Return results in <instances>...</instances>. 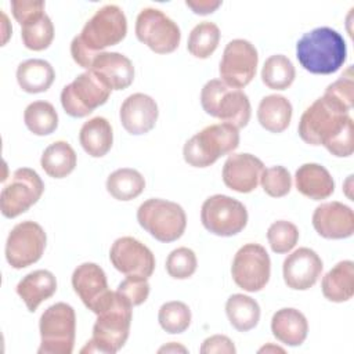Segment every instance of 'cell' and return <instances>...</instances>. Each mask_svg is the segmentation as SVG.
I'll use <instances>...</instances> for the list:
<instances>
[{"instance_id":"1","label":"cell","mask_w":354,"mask_h":354,"mask_svg":"<svg viewBox=\"0 0 354 354\" xmlns=\"http://www.w3.org/2000/svg\"><path fill=\"white\" fill-rule=\"evenodd\" d=\"M297 131L304 142L324 145L333 156L347 158L354 151L353 118L326 95L317 98L303 112Z\"/></svg>"},{"instance_id":"2","label":"cell","mask_w":354,"mask_h":354,"mask_svg":"<svg viewBox=\"0 0 354 354\" xmlns=\"http://www.w3.org/2000/svg\"><path fill=\"white\" fill-rule=\"evenodd\" d=\"M127 33V19L123 10L116 4H106L84 24L79 36L71 43L73 61L90 69L94 58L106 47L120 43Z\"/></svg>"},{"instance_id":"3","label":"cell","mask_w":354,"mask_h":354,"mask_svg":"<svg viewBox=\"0 0 354 354\" xmlns=\"http://www.w3.org/2000/svg\"><path fill=\"white\" fill-rule=\"evenodd\" d=\"M296 57L307 72L330 75L337 72L346 62L347 47L337 30L319 26L299 39L296 43Z\"/></svg>"},{"instance_id":"4","label":"cell","mask_w":354,"mask_h":354,"mask_svg":"<svg viewBox=\"0 0 354 354\" xmlns=\"http://www.w3.org/2000/svg\"><path fill=\"white\" fill-rule=\"evenodd\" d=\"M131 319L133 306L115 290L108 304L97 314L93 336L80 353H118L129 337Z\"/></svg>"},{"instance_id":"5","label":"cell","mask_w":354,"mask_h":354,"mask_svg":"<svg viewBox=\"0 0 354 354\" xmlns=\"http://www.w3.org/2000/svg\"><path fill=\"white\" fill-rule=\"evenodd\" d=\"M239 129L230 123L206 126L183 148L184 160L194 167H207L218 158L232 153L239 145Z\"/></svg>"},{"instance_id":"6","label":"cell","mask_w":354,"mask_h":354,"mask_svg":"<svg viewBox=\"0 0 354 354\" xmlns=\"http://www.w3.org/2000/svg\"><path fill=\"white\" fill-rule=\"evenodd\" d=\"M201 105L207 115L236 129L245 127L252 115L248 95L241 88L227 86L221 79L206 82L201 91Z\"/></svg>"},{"instance_id":"7","label":"cell","mask_w":354,"mask_h":354,"mask_svg":"<svg viewBox=\"0 0 354 354\" xmlns=\"http://www.w3.org/2000/svg\"><path fill=\"white\" fill-rule=\"evenodd\" d=\"M137 221L159 242H174L183 236L187 227L184 209L171 201L151 198L137 210Z\"/></svg>"},{"instance_id":"8","label":"cell","mask_w":354,"mask_h":354,"mask_svg":"<svg viewBox=\"0 0 354 354\" xmlns=\"http://www.w3.org/2000/svg\"><path fill=\"white\" fill-rule=\"evenodd\" d=\"M39 354H71L75 346L76 314L72 306L55 303L44 310L39 322Z\"/></svg>"},{"instance_id":"9","label":"cell","mask_w":354,"mask_h":354,"mask_svg":"<svg viewBox=\"0 0 354 354\" xmlns=\"http://www.w3.org/2000/svg\"><path fill=\"white\" fill-rule=\"evenodd\" d=\"M111 91V87L98 75L93 71H86L62 88L61 105L69 116L84 118L104 105Z\"/></svg>"},{"instance_id":"10","label":"cell","mask_w":354,"mask_h":354,"mask_svg":"<svg viewBox=\"0 0 354 354\" xmlns=\"http://www.w3.org/2000/svg\"><path fill=\"white\" fill-rule=\"evenodd\" d=\"M201 221L209 232L217 236H232L246 227L248 210L235 198L216 194L202 203Z\"/></svg>"},{"instance_id":"11","label":"cell","mask_w":354,"mask_h":354,"mask_svg":"<svg viewBox=\"0 0 354 354\" xmlns=\"http://www.w3.org/2000/svg\"><path fill=\"white\" fill-rule=\"evenodd\" d=\"M136 36L156 54L173 53L181 40L178 25L153 7L142 8L137 15Z\"/></svg>"},{"instance_id":"12","label":"cell","mask_w":354,"mask_h":354,"mask_svg":"<svg viewBox=\"0 0 354 354\" xmlns=\"http://www.w3.org/2000/svg\"><path fill=\"white\" fill-rule=\"evenodd\" d=\"M44 183L29 167H19L12 173L0 194V210L7 218H14L29 210L43 195Z\"/></svg>"},{"instance_id":"13","label":"cell","mask_w":354,"mask_h":354,"mask_svg":"<svg viewBox=\"0 0 354 354\" xmlns=\"http://www.w3.org/2000/svg\"><path fill=\"white\" fill-rule=\"evenodd\" d=\"M46 243L47 235L40 224L32 220L18 223L7 236V263L17 270L29 267L41 259Z\"/></svg>"},{"instance_id":"14","label":"cell","mask_w":354,"mask_h":354,"mask_svg":"<svg viewBox=\"0 0 354 354\" xmlns=\"http://www.w3.org/2000/svg\"><path fill=\"white\" fill-rule=\"evenodd\" d=\"M231 275L234 282L246 292H259L270 281L271 260L259 243H246L235 253Z\"/></svg>"},{"instance_id":"15","label":"cell","mask_w":354,"mask_h":354,"mask_svg":"<svg viewBox=\"0 0 354 354\" xmlns=\"http://www.w3.org/2000/svg\"><path fill=\"white\" fill-rule=\"evenodd\" d=\"M259 54L256 47L245 39H234L228 41L223 51L218 72L221 80L235 88L248 86L257 69Z\"/></svg>"},{"instance_id":"16","label":"cell","mask_w":354,"mask_h":354,"mask_svg":"<svg viewBox=\"0 0 354 354\" xmlns=\"http://www.w3.org/2000/svg\"><path fill=\"white\" fill-rule=\"evenodd\" d=\"M109 260L126 277H142L148 279L155 270L153 253L133 236L118 238L111 246Z\"/></svg>"},{"instance_id":"17","label":"cell","mask_w":354,"mask_h":354,"mask_svg":"<svg viewBox=\"0 0 354 354\" xmlns=\"http://www.w3.org/2000/svg\"><path fill=\"white\" fill-rule=\"evenodd\" d=\"M72 286L83 304L95 315L108 304L113 292L109 290L104 270L95 263H82L72 274Z\"/></svg>"},{"instance_id":"18","label":"cell","mask_w":354,"mask_h":354,"mask_svg":"<svg viewBox=\"0 0 354 354\" xmlns=\"http://www.w3.org/2000/svg\"><path fill=\"white\" fill-rule=\"evenodd\" d=\"M322 268L324 264L317 252L310 248H299L283 260V281L293 290H307L315 285Z\"/></svg>"},{"instance_id":"19","label":"cell","mask_w":354,"mask_h":354,"mask_svg":"<svg viewBox=\"0 0 354 354\" xmlns=\"http://www.w3.org/2000/svg\"><path fill=\"white\" fill-rule=\"evenodd\" d=\"M313 227L322 238L344 239L354 232V213L342 202H325L315 207Z\"/></svg>"},{"instance_id":"20","label":"cell","mask_w":354,"mask_h":354,"mask_svg":"<svg viewBox=\"0 0 354 354\" xmlns=\"http://www.w3.org/2000/svg\"><path fill=\"white\" fill-rule=\"evenodd\" d=\"M264 163L252 153H232L223 166L224 184L236 192L248 194L260 183Z\"/></svg>"},{"instance_id":"21","label":"cell","mask_w":354,"mask_h":354,"mask_svg":"<svg viewBox=\"0 0 354 354\" xmlns=\"http://www.w3.org/2000/svg\"><path fill=\"white\" fill-rule=\"evenodd\" d=\"M156 101L144 93L130 94L120 106L119 118L123 129L133 134L141 136L151 131L158 120Z\"/></svg>"},{"instance_id":"22","label":"cell","mask_w":354,"mask_h":354,"mask_svg":"<svg viewBox=\"0 0 354 354\" xmlns=\"http://www.w3.org/2000/svg\"><path fill=\"white\" fill-rule=\"evenodd\" d=\"M88 71L98 75L111 90H124L134 80L133 62L124 54L116 51L100 53Z\"/></svg>"},{"instance_id":"23","label":"cell","mask_w":354,"mask_h":354,"mask_svg":"<svg viewBox=\"0 0 354 354\" xmlns=\"http://www.w3.org/2000/svg\"><path fill=\"white\" fill-rule=\"evenodd\" d=\"M295 184L301 195L313 201L326 199L335 191V181L330 173L319 163L301 165L296 170Z\"/></svg>"},{"instance_id":"24","label":"cell","mask_w":354,"mask_h":354,"mask_svg":"<svg viewBox=\"0 0 354 354\" xmlns=\"http://www.w3.org/2000/svg\"><path fill=\"white\" fill-rule=\"evenodd\" d=\"M271 332L277 340L286 346H300L308 333L306 315L292 307H285L274 313L271 318Z\"/></svg>"},{"instance_id":"25","label":"cell","mask_w":354,"mask_h":354,"mask_svg":"<svg viewBox=\"0 0 354 354\" xmlns=\"http://www.w3.org/2000/svg\"><path fill=\"white\" fill-rule=\"evenodd\" d=\"M57 292V278L48 270H36L26 274L17 285V293L26 308L33 313Z\"/></svg>"},{"instance_id":"26","label":"cell","mask_w":354,"mask_h":354,"mask_svg":"<svg viewBox=\"0 0 354 354\" xmlns=\"http://www.w3.org/2000/svg\"><path fill=\"white\" fill-rule=\"evenodd\" d=\"M322 295L333 303L348 301L354 295V263L339 261L322 278Z\"/></svg>"},{"instance_id":"27","label":"cell","mask_w":354,"mask_h":354,"mask_svg":"<svg viewBox=\"0 0 354 354\" xmlns=\"http://www.w3.org/2000/svg\"><path fill=\"white\" fill-rule=\"evenodd\" d=\"M79 142L90 156L102 158L109 152L113 144L111 123L102 116L88 119L80 127Z\"/></svg>"},{"instance_id":"28","label":"cell","mask_w":354,"mask_h":354,"mask_svg":"<svg viewBox=\"0 0 354 354\" xmlns=\"http://www.w3.org/2000/svg\"><path fill=\"white\" fill-rule=\"evenodd\" d=\"M55 79L54 68L50 62L32 58L21 62L17 68V82L19 87L29 94L47 91Z\"/></svg>"},{"instance_id":"29","label":"cell","mask_w":354,"mask_h":354,"mask_svg":"<svg viewBox=\"0 0 354 354\" xmlns=\"http://www.w3.org/2000/svg\"><path fill=\"white\" fill-rule=\"evenodd\" d=\"M290 101L279 94H270L261 98L257 108V120L271 133H282L288 129L292 119Z\"/></svg>"},{"instance_id":"30","label":"cell","mask_w":354,"mask_h":354,"mask_svg":"<svg viewBox=\"0 0 354 354\" xmlns=\"http://www.w3.org/2000/svg\"><path fill=\"white\" fill-rule=\"evenodd\" d=\"M76 152L66 141H54L41 153L40 165L47 176L53 178H64L76 167Z\"/></svg>"},{"instance_id":"31","label":"cell","mask_w":354,"mask_h":354,"mask_svg":"<svg viewBox=\"0 0 354 354\" xmlns=\"http://www.w3.org/2000/svg\"><path fill=\"white\" fill-rule=\"evenodd\" d=\"M225 314L236 330L248 332L260 321V306L250 296L235 293L225 303Z\"/></svg>"},{"instance_id":"32","label":"cell","mask_w":354,"mask_h":354,"mask_svg":"<svg viewBox=\"0 0 354 354\" xmlns=\"http://www.w3.org/2000/svg\"><path fill=\"white\" fill-rule=\"evenodd\" d=\"M144 188L145 180L136 169L122 167L106 178V191L118 201H131L141 195Z\"/></svg>"},{"instance_id":"33","label":"cell","mask_w":354,"mask_h":354,"mask_svg":"<svg viewBox=\"0 0 354 354\" xmlns=\"http://www.w3.org/2000/svg\"><path fill=\"white\" fill-rule=\"evenodd\" d=\"M21 26V39L26 48L41 51L53 43L54 25L44 11L30 17Z\"/></svg>"},{"instance_id":"34","label":"cell","mask_w":354,"mask_h":354,"mask_svg":"<svg viewBox=\"0 0 354 354\" xmlns=\"http://www.w3.org/2000/svg\"><path fill=\"white\" fill-rule=\"evenodd\" d=\"M24 122L36 136H48L58 127V113L48 101H33L24 112Z\"/></svg>"},{"instance_id":"35","label":"cell","mask_w":354,"mask_h":354,"mask_svg":"<svg viewBox=\"0 0 354 354\" xmlns=\"http://www.w3.org/2000/svg\"><path fill=\"white\" fill-rule=\"evenodd\" d=\"M295 77V66L283 54H274L268 57L261 69L263 83L272 90H286L293 83Z\"/></svg>"},{"instance_id":"36","label":"cell","mask_w":354,"mask_h":354,"mask_svg":"<svg viewBox=\"0 0 354 354\" xmlns=\"http://www.w3.org/2000/svg\"><path fill=\"white\" fill-rule=\"evenodd\" d=\"M220 41V29L214 22L203 21L194 26L188 36L187 48L191 55L205 59L209 58L217 48Z\"/></svg>"},{"instance_id":"37","label":"cell","mask_w":354,"mask_h":354,"mask_svg":"<svg viewBox=\"0 0 354 354\" xmlns=\"http://www.w3.org/2000/svg\"><path fill=\"white\" fill-rule=\"evenodd\" d=\"M158 321L165 332L171 335L183 333L191 324V310L185 303L171 300L160 306Z\"/></svg>"},{"instance_id":"38","label":"cell","mask_w":354,"mask_h":354,"mask_svg":"<svg viewBox=\"0 0 354 354\" xmlns=\"http://www.w3.org/2000/svg\"><path fill=\"white\" fill-rule=\"evenodd\" d=\"M268 243L275 253H288L290 252L299 241L297 227L286 220L274 221L267 230Z\"/></svg>"},{"instance_id":"39","label":"cell","mask_w":354,"mask_h":354,"mask_svg":"<svg viewBox=\"0 0 354 354\" xmlns=\"http://www.w3.org/2000/svg\"><path fill=\"white\" fill-rule=\"evenodd\" d=\"M198 267L196 254L192 249L181 246L171 250L166 259V271L174 279H187Z\"/></svg>"},{"instance_id":"40","label":"cell","mask_w":354,"mask_h":354,"mask_svg":"<svg viewBox=\"0 0 354 354\" xmlns=\"http://www.w3.org/2000/svg\"><path fill=\"white\" fill-rule=\"evenodd\" d=\"M260 184L267 195L272 198H282L290 192L292 177L286 167L271 166L263 170Z\"/></svg>"},{"instance_id":"41","label":"cell","mask_w":354,"mask_h":354,"mask_svg":"<svg viewBox=\"0 0 354 354\" xmlns=\"http://www.w3.org/2000/svg\"><path fill=\"white\" fill-rule=\"evenodd\" d=\"M324 95L336 101L337 104H340L344 109H347L350 112V109L353 108V98H354L353 68L348 66L337 80L330 83L325 88Z\"/></svg>"},{"instance_id":"42","label":"cell","mask_w":354,"mask_h":354,"mask_svg":"<svg viewBox=\"0 0 354 354\" xmlns=\"http://www.w3.org/2000/svg\"><path fill=\"white\" fill-rule=\"evenodd\" d=\"M116 292L126 299L133 307L142 304L149 296V283L142 277H126L119 285Z\"/></svg>"},{"instance_id":"43","label":"cell","mask_w":354,"mask_h":354,"mask_svg":"<svg viewBox=\"0 0 354 354\" xmlns=\"http://www.w3.org/2000/svg\"><path fill=\"white\" fill-rule=\"evenodd\" d=\"M44 1L41 0H12L11 12L17 22L22 25L30 17L44 11Z\"/></svg>"},{"instance_id":"44","label":"cell","mask_w":354,"mask_h":354,"mask_svg":"<svg viewBox=\"0 0 354 354\" xmlns=\"http://www.w3.org/2000/svg\"><path fill=\"white\" fill-rule=\"evenodd\" d=\"M201 354H235L234 342L225 335H213L206 337L199 348Z\"/></svg>"},{"instance_id":"45","label":"cell","mask_w":354,"mask_h":354,"mask_svg":"<svg viewBox=\"0 0 354 354\" xmlns=\"http://www.w3.org/2000/svg\"><path fill=\"white\" fill-rule=\"evenodd\" d=\"M185 6L189 7L195 14L199 15H207L214 12L220 6V0H187Z\"/></svg>"},{"instance_id":"46","label":"cell","mask_w":354,"mask_h":354,"mask_svg":"<svg viewBox=\"0 0 354 354\" xmlns=\"http://www.w3.org/2000/svg\"><path fill=\"white\" fill-rule=\"evenodd\" d=\"M158 351H159V353H178V351H180V353H187V348H185L184 346L176 343V342H171V343H169V344L160 347Z\"/></svg>"},{"instance_id":"47","label":"cell","mask_w":354,"mask_h":354,"mask_svg":"<svg viewBox=\"0 0 354 354\" xmlns=\"http://www.w3.org/2000/svg\"><path fill=\"white\" fill-rule=\"evenodd\" d=\"M268 351H281V353H283L285 350L278 347V346H272V344H267V346H264L259 350V353H268Z\"/></svg>"}]
</instances>
